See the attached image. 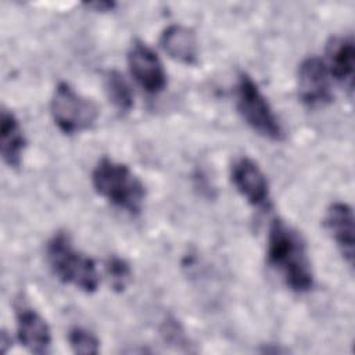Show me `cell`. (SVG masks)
Returning <instances> with one entry per match:
<instances>
[{
  "label": "cell",
  "instance_id": "obj_7",
  "mask_svg": "<svg viewBox=\"0 0 355 355\" xmlns=\"http://www.w3.org/2000/svg\"><path fill=\"white\" fill-rule=\"evenodd\" d=\"M230 179L236 190L254 208L268 209L270 207V190L268 179L259 165L248 158H237L230 168Z\"/></svg>",
  "mask_w": 355,
  "mask_h": 355
},
{
  "label": "cell",
  "instance_id": "obj_15",
  "mask_svg": "<svg viewBox=\"0 0 355 355\" xmlns=\"http://www.w3.org/2000/svg\"><path fill=\"white\" fill-rule=\"evenodd\" d=\"M68 341H69L71 349L75 354L93 355V354H97L100 349L98 338L92 331L83 327L71 329L68 334Z\"/></svg>",
  "mask_w": 355,
  "mask_h": 355
},
{
  "label": "cell",
  "instance_id": "obj_17",
  "mask_svg": "<svg viewBox=\"0 0 355 355\" xmlns=\"http://www.w3.org/2000/svg\"><path fill=\"white\" fill-rule=\"evenodd\" d=\"M86 6L92 10H94V11L105 12V11L112 10L115 7V3H112V1H94V3H87Z\"/></svg>",
  "mask_w": 355,
  "mask_h": 355
},
{
  "label": "cell",
  "instance_id": "obj_6",
  "mask_svg": "<svg viewBox=\"0 0 355 355\" xmlns=\"http://www.w3.org/2000/svg\"><path fill=\"white\" fill-rule=\"evenodd\" d=\"M331 76L326 62L316 57L305 58L298 67L297 87L302 104L316 108L329 104L333 100Z\"/></svg>",
  "mask_w": 355,
  "mask_h": 355
},
{
  "label": "cell",
  "instance_id": "obj_4",
  "mask_svg": "<svg viewBox=\"0 0 355 355\" xmlns=\"http://www.w3.org/2000/svg\"><path fill=\"white\" fill-rule=\"evenodd\" d=\"M234 98L239 114L254 132L273 141L283 139L284 133L279 118L258 85L245 72H241L237 78Z\"/></svg>",
  "mask_w": 355,
  "mask_h": 355
},
{
  "label": "cell",
  "instance_id": "obj_1",
  "mask_svg": "<svg viewBox=\"0 0 355 355\" xmlns=\"http://www.w3.org/2000/svg\"><path fill=\"white\" fill-rule=\"evenodd\" d=\"M266 261L284 284L295 293H306L313 287V272L302 236L282 219L269 226Z\"/></svg>",
  "mask_w": 355,
  "mask_h": 355
},
{
  "label": "cell",
  "instance_id": "obj_10",
  "mask_svg": "<svg viewBox=\"0 0 355 355\" xmlns=\"http://www.w3.org/2000/svg\"><path fill=\"white\" fill-rule=\"evenodd\" d=\"M19 343L33 354H46L51 345V331L47 322L31 306H19L15 313Z\"/></svg>",
  "mask_w": 355,
  "mask_h": 355
},
{
  "label": "cell",
  "instance_id": "obj_2",
  "mask_svg": "<svg viewBox=\"0 0 355 355\" xmlns=\"http://www.w3.org/2000/svg\"><path fill=\"white\" fill-rule=\"evenodd\" d=\"M92 183L96 193L114 207L130 215L141 211L146 187L128 165L104 157L92 172Z\"/></svg>",
  "mask_w": 355,
  "mask_h": 355
},
{
  "label": "cell",
  "instance_id": "obj_8",
  "mask_svg": "<svg viewBox=\"0 0 355 355\" xmlns=\"http://www.w3.org/2000/svg\"><path fill=\"white\" fill-rule=\"evenodd\" d=\"M132 76L150 94L161 93L166 86V72L159 57L143 42H135L128 51Z\"/></svg>",
  "mask_w": 355,
  "mask_h": 355
},
{
  "label": "cell",
  "instance_id": "obj_5",
  "mask_svg": "<svg viewBox=\"0 0 355 355\" xmlns=\"http://www.w3.org/2000/svg\"><path fill=\"white\" fill-rule=\"evenodd\" d=\"M50 112L57 128L65 135L89 130L98 118L97 104L78 93L67 82H60L55 86L50 101Z\"/></svg>",
  "mask_w": 355,
  "mask_h": 355
},
{
  "label": "cell",
  "instance_id": "obj_14",
  "mask_svg": "<svg viewBox=\"0 0 355 355\" xmlns=\"http://www.w3.org/2000/svg\"><path fill=\"white\" fill-rule=\"evenodd\" d=\"M104 90L110 103L121 112H128L133 107V90L125 76L116 71L110 69L104 75Z\"/></svg>",
  "mask_w": 355,
  "mask_h": 355
},
{
  "label": "cell",
  "instance_id": "obj_13",
  "mask_svg": "<svg viewBox=\"0 0 355 355\" xmlns=\"http://www.w3.org/2000/svg\"><path fill=\"white\" fill-rule=\"evenodd\" d=\"M26 147V137L18 118L3 108L0 115V153L10 168H18Z\"/></svg>",
  "mask_w": 355,
  "mask_h": 355
},
{
  "label": "cell",
  "instance_id": "obj_16",
  "mask_svg": "<svg viewBox=\"0 0 355 355\" xmlns=\"http://www.w3.org/2000/svg\"><path fill=\"white\" fill-rule=\"evenodd\" d=\"M105 270L114 290L122 291L130 282V277H132L130 266L126 263L125 259L119 257L108 258L105 263Z\"/></svg>",
  "mask_w": 355,
  "mask_h": 355
},
{
  "label": "cell",
  "instance_id": "obj_9",
  "mask_svg": "<svg viewBox=\"0 0 355 355\" xmlns=\"http://www.w3.org/2000/svg\"><path fill=\"white\" fill-rule=\"evenodd\" d=\"M324 226L345 262L354 265V212L345 202H333L326 211Z\"/></svg>",
  "mask_w": 355,
  "mask_h": 355
},
{
  "label": "cell",
  "instance_id": "obj_12",
  "mask_svg": "<svg viewBox=\"0 0 355 355\" xmlns=\"http://www.w3.org/2000/svg\"><path fill=\"white\" fill-rule=\"evenodd\" d=\"M162 50L175 61L194 65L198 61V46L194 32L182 25H171L159 37Z\"/></svg>",
  "mask_w": 355,
  "mask_h": 355
},
{
  "label": "cell",
  "instance_id": "obj_11",
  "mask_svg": "<svg viewBox=\"0 0 355 355\" xmlns=\"http://www.w3.org/2000/svg\"><path fill=\"white\" fill-rule=\"evenodd\" d=\"M327 69L331 78L352 92L355 71V44L352 36H338L327 46Z\"/></svg>",
  "mask_w": 355,
  "mask_h": 355
},
{
  "label": "cell",
  "instance_id": "obj_3",
  "mask_svg": "<svg viewBox=\"0 0 355 355\" xmlns=\"http://www.w3.org/2000/svg\"><path fill=\"white\" fill-rule=\"evenodd\" d=\"M46 261L54 276L85 293H94L100 275L94 259L75 248L65 232H57L46 244Z\"/></svg>",
  "mask_w": 355,
  "mask_h": 355
}]
</instances>
